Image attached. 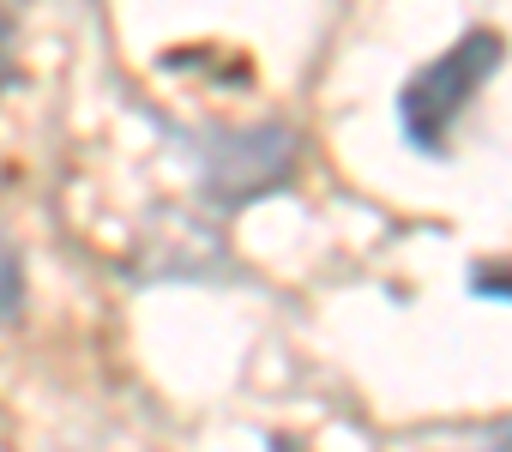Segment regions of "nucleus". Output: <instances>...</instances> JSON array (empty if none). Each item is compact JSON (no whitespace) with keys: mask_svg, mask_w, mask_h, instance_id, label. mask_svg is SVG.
I'll return each mask as SVG.
<instances>
[{"mask_svg":"<svg viewBox=\"0 0 512 452\" xmlns=\"http://www.w3.org/2000/svg\"><path fill=\"white\" fill-rule=\"evenodd\" d=\"M488 452H512V422H506V428H500V434L488 440Z\"/></svg>","mask_w":512,"mask_h":452,"instance_id":"nucleus-4","label":"nucleus"},{"mask_svg":"<svg viewBox=\"0 0 512 452\" xmlns=\"http://www.w3.org/2000/svg\"><path fill=\"white\" fill-rule=\"evenodd\" d=\"M0 85H7V25H0Z\"/></svg>","mask_w":512,"mask_h":452,"instance_id":"nucleus-5","label":"nucleus"},{"mask_svg":"<svg viewBox=\"0 0 512 452\" xmlns=\"http://www.w3.org/2000/svg\"><path fill=\"white\" fill-rule=\"evenodd\" d=\"M500 61H506V43L494 31H470L446 55H434L422 73H410L404 91H398V127H404L410 151L446 157L452 151V127L464 121L470 97L500 73Z\"/></svg>","mask_w":512,"mask_h":452,"instance_id":"nucleus-1","label":"nucleus"},{"mask_svg":"<svg viewBox=\"0 0 512 452\" xmlns=\"http://www.w3.org/2000/svg\"><path fill=\"white\" fill-rule=\"evenodd\" d=\"M470 290H476V296H506V302H512V272H476Z\"/></svg>","mask_w":512,"mask_h":452,"instance_id":"nucleus-3","label":"nucleus"},{"mask_svg":"<svg viewBox=\"0 0 512 452\" xmlns=\"http://www.w3.org/2000/svg\"><path fill=\"white\" fill-rule=\"evenodd\" d=\"M19 302H25V272H19V248L0 230V320H19Z\"/></svg>","mask_w":512,"mask_h":452,"instance_id":"nucleus-2","label":"nucleus"},{"mask_svg":"<svg viewBox=\"0 0 512 452\" xmlns=\"http://www.w3.org/2000/svg\"><path fill=\"white\" fill-rule=\"evenodd\" d=\"M272 452H302V446L296 440H272Z\"/></svg>","mask_w":512,"mask_h":452,"instance_id":"nucleus-6","label":"nucleus"}]
</instances>
